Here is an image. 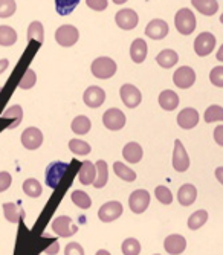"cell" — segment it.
<instances>
[{
    "instance_id": "34",
    "label": "cell",
    "mask_w": 223,
    "mask_h": 255,
    "mask_svg": "<svg viewBox=\"0 0 223 255\" xmlns=\"http://www.w3.org/2000/svg\"><path fill=\"white\" fill-rule=\"evenodd\" d=\"M204 118H205V123H208V124L223 121V107H222V106H217V104L210 106V107L205 110Z\"/></svg>"
},
{
    "instance_id": "53",
    "label": "cell",
    "mask_w": 223,
    "mask_h": 255,
    "mask_svg": "<svg viewBox=\"0 0 223 255\" xmlns=\"http://www.w3.org/2000/svg\"><path fill=\"white\" fill-rule=\"evenodd\" d=\"M112 2L116 3V5H124V3L127 2V0H112Z\"/></svg>"
},
{
    "instance_id": "55",
    "label": "cell",
    "mask_w": 223,
    "mask_h": 255,
    "mask_svg": "<svg viewBox=\"0 0 223 255\" xmlns=\"http://www.w3.org/2000/svg\"><path fill=\"white\" fill-rule=\"evenodd\" d=\"M154 255H161V254H154Z\"/></svg>"
},
{
    "instance_id": "48",
    "label": "cell",
    "mask_w": 223,
    "mask_h": 255,
    "mask_svg": "<svg viewBox=\"0 0 223 255\" xmlns=\"http://www.w3.org/2000/svg\"><path fill=\"white\" fill-rule=\"evenodd\" d=\"M58 251H60V245H58V243H55V242H52L49 248L44 249V254H48V255H57V254H58Z\"/></svg>"
},
{
    "instance_id": "1",
    "label": "cell",
    "mask_w": 223,
    "mask_h": 255,
    "mask_svg": "<svg viewBox=\"0 0 223 255\" xmlns=\"http://www.w3.org/2000/svg\"><path fill=\"white\" fill-rule=\"evenodd\" d=\"M174 26L177 29V32L182 35H190L194 32L197 23H196V17L194 12L188 8H182L176 12L174 15Z\"/></svg>"
},
{
    "instance_id": "19",
    "label": "cell",
    "mask_w": 223,
    "mask_h": 255,
    "mask_svg": "<svg viewBox=\"0 0 223 255\" xmlns=\"http://www.w3.org/2000/svg\"><path fill=\"white\" fill-rule=\"evenodd\" d=\"M147 54H148V46H147L145 40L136 38L135 41L131 43V46H130V57H131L133 63L141 64L147 58Z\"/></svg>"
},
{
    "instance_id": "37",
    "label": "cell",
    "mask_w": 223,
    "mask_h": 255,
    "mask_svg": "<svg viewBox=\"0 0 223 255\" xmlns=\"http://www.w3.org/2000/svg\"><path fill=\"white\" fill-rule=\"evenodd\" d=\"M71 199H72V202H74L78 208H81V210H89V208L92 206L91 197H89V194L84 193V191L75 190V191L71 194Z\"/></svg>"
},
{
    "instance_id": "17",
    "label": "cell",
    "mask_w": 223,
    "mask_h": 255,
    "mask_svg": "<svg viewBox=\"0 0 223 255\" xmlns=\"http://www.w3.org/2000/svg\"><path fill=\"white\" fill-rule=\"evenodd\" d=\"M177 124L184 130H191L199 124V112L193 107H187L177 115Z\"/></svg>"
},
{
    "instance_id": "35",
    "label": "cell",
    "mask_w": 223,
    "mask_h": 255,
    "mask_svg": "<svg viewBox=\"0 0 223 255\" xmlns=\"http://www.w3.org/2000/svg\"><path fill=\"white\" fill-rule=\"evenodd\" d=\"M113 170H115V174L125 182H135V179H136V173L133 170H130L127 165L121 164V162H115Z\"/></svg>"
},
{
    "instance_id": "29",
    "label": "cell",
    "mask_w": 223,
    "mask_h": 255,
    "mask_svg": "<svg viewBox=\"0 0 223 255\" xmlns=\"http://www.w3.org/2000/svg\"><path fill=\"white\" fill-rule=\"evenodd\" d=\"M34 40L37 43L44 41V28H43V23L38 20L32 21L28 28V41H34Z\"/></svg>"
},
{
    "instance_id": "28",
    "label": "cell",
    "mask_w": 223,
    "mask_h": 255,
    "mask_svg": "<svg viewBox=\"0 0 223 255\" xmlns=\"http://www.w3.org/2000/svg\"><path fill=\"white\" fill-rule=\"evenodd\" d=\"M91 127H92L91 120H89L87 117H84V115L77 117L71 124V128L75 134H86V133L91 131Z\"/></svg>"
},
{
    "instance_id": "23",
    "label": "cell",
    "mask_w": 223,
    "mask_h": 255,
    "mask_svg": "<svg viewBox=\"0 0 223 255\" xmlns=\"http://www.w3.org/2000/svg\"><path fill=\"white\" fill-rule=\"evenodd\" d=\"M159 106L167 110V112H173L174 109H177L179 106V95L173 90H164L159 95Z\"/></svg>"
},
{
    "instance_id": "47",
    "label": "cell",
    "mask_w": 223,
    "mask_h": 255,
    "mask_svg": "<svg viewBox=\"0 0 223 255\" xmlns=\"http://www.w3.org/2000/svg\"><path fill=\"white\" fill-rule=\"evenodd\" d=\"M214 141L220 147H223V124H220L214 128Z\"/></svg>"
},
{
    "instance_id": "14",
    "label": "cell",
    "mask_w": 223,
    "mask_h": 255,
    "mask_svg": "<svg viewBox=\"0 0 223 255\" xmlns=\"http://www.w3.org/2000/svg\"><path fill=\"white\" fill-rule=\"evenodd\" d=\"M173 81L179 89H190L196 81V72L190 66H182L174 72Z\"/></svg>"
},
{
    "instance_id": "9",
    "label": "cell",
    "mask_w": 223,
    "mask_h": 255,
    "mask_svg": "<svg viewBox=\"0 0 223 255\" xmlns=\"http://www.w3.org/2000/svg\"><path fill=\"white\" fill-rule=\"evenodd\" d=\"M103 123L106 128L112 131H118L125 126V115L119 109H109L103 115Z\"/></svg>"
},
{
    "instance_id": "12",
    "label": "cell",
    "mask_w": 223,
    "mask_h": 255,
    "mask_svg": "<svg viewBox=\"0 0 223 255\" xmlns=\"http://www.w3.org/2000/svg\"><path fill=\"white\" fill-rule=\"evenodd\" d=\"M122 211H124V208H122V205H121L119 202H116V200H113V202H107V203H104V205L100 208L98 217H100L101 222L109 223V222H113V220L119 219L121 214H122Z\"/></svg>"
},
{
    "instance_id": "56",
    "label": "cell",
    "mask_w": 223,
    "mask_h": 255,
    "mask_svg": "<svg viewBox=\"0 0 223 255\" xmlns=\"http://www.w3.org/2000/svg\"><path fill=\"white\" fill-rule=\"evenodd\" d=\"M0 92H2V87H0Z\"/></svg>"
},
{
    "instance_id": "51",
    "label": "cell",
    "mask_w": 223,
    "mask_h": 255,
    "mask_svg": "<svg viewBox=\"0 0 223 255\" xmlns=\"http://www.w3.org/2000/svg\"><path fill=\"white\" fill-rule=\"evenodd\" d=\"M216 58H217L219 61H222V63H223V44L219 48V51H217V54H216Z\"/></svg>"
},
{
    "instance_id": "46",
    "label": "cell",
    "mask_w": 223,
    "mask_h": 255,
    "mask_svg": "<svg viewBox=\"0 0 223 255\" xmlns=\"http://www.w3.org/2000/svg\"><path fill=\"white\" fill-rule=\"evenodd\" d=\"M12 183V177L8 171H2L0 173V193L6 191Z\"/></svg>"
},
{
    "instance_id": "31",
    "label": "cell",
    "mask_w": 223,
    "mask_h": 255,
    "mask_svg": "<svg viewBox=\"0 0 223 255\" xmlns=\"http://www.w3.org/2000/svg\"><path fill=\"white\" fill-rule=\"evenodd\" d=\"M2 118H14V124H11L8 128H15L20 126L21 120H23V109L20 106H11L9 109H6L3 113H2Z\"/></svg>"
},
{
    "instance_id": "8",
    "label": "cell",
    "mask_w": 223,
    "mask_h": 255,
    "mask_svg": "<svg viewBox=\"0 0 223 255\" xmlns=\"http://www.w3.org/2000/svg\"><path fill=\"white\" fill-rule=\"evenodd\" d=\"M173 167H174L176 171H179V173L187 171L188 167H190V157H188V153H187L185 147L181 142V139H176V141H174Z\"/></svg>"
},
{
    "instance_id": "15",
    "label": "cell",
    "mask_w": 223,
    "mask_h": 255,
    "mask_svg": "<svg viewBox=\"0 0 223 255\" xmlns=\"http://www.w3.org/2000/svg\"><path fill=\"white\" fill-rule=\"evenodd\" d=\"M145 35L151 40L165 38L168 35V23L162 18H153L145 28Z\"/></svg>"
},
{
    "instance_id": "20",
    "label": "cell",
    "mask_w": 223,
    "mask_h": 255,
    "mask_svg": "<svg viewBox=\"0 0 223 255\" xmlns=\"http://www.w3.org/2000/svg\"><path fill=\"white\" fill-rule=\"evenodd\" d=\"M197 199V188L191 183H185L177 191V200L182 206H191Z\"/></svg>"
},
{
    "instance_id": "39",
    "label": "cell",
    "mask_w": 223,
    "mask_h": 255,
    "mask_svg": "<svg viewBox=\"0 0 223 255\" xmlns=\"http://www.w3.org/2000/svg\"><path fill=\"white\" fill-rule=\"evenodd\" d=\"M141 243L136 239H125L122 243V254L124 255H139Z\"/></svg>"
},
{
    "instance_id": "10",
    "label": "cell",
    "mask_w": 223,
    "mask_h": 255,
    "mask_svg": "<svg viewBox=\"0 0 223 255\" xmlns=\"http://www.w3.org/2000/svg\"><path fill=\"white\" fill-rule=\"evenodd\" d=\"M119 95L122 103L128 107V109H135L141 104L142 101V95L138 87H135L133 84H122L121 90H119Z\"/></svg>"
},
{
    "instance_id": "50",
    "label": "cell",
    "mask_w": 223,
    "mask_h": 255,
    "mask_svg": "<svg viewBox=\"0 0 223 255\" xmlns=\"http://www.w3.org/2000/svg\"><path fill=\"white\" fill-rule=\"evenodd\" d=\"M216 179L223 185V167H219V168H216Z\"/></svg>"
},
{
    "instance_id": "27",
    "label": "cell",
    "mask_w": 223,
    "mask_h": 255,
    "mask_svg": "<svg viewBox=\"0 0 223 255\" xmlns=\"http://www.w3.org/2000/svg\"><path fill=\"white\" fill-rule=\"evenodd\" d=\"M95 168H97V177L94 182V187L95 188H104L106 183L109 182V170H107L106 160H98Z\"/></svg>"
},
{
    "instance_id": "26",
    "label": "cell",
    "mask_w": 223,
    "mask_h": 255,
    "mask_svg": "<svg viewBox=\"0 0 223 255\" xmlns=\"http://www.w3.org/2000/svg\"><path fill=\"white\" fill-rule=\"evenodd\" d=\"M3 213H5L6 220L11 222V223H14V225H17L21 219L25 217V211L21 210V208H20L18 205L9 203V202L3 205Z\"/></svg>"
},
{
    "instance_id": "11",
    "label": "cell",
    "mask_w": 223,
    "mask_h": 255,
    "mask_svg": "<svg viewBox=\"0 0 223 255\" xmlns=\"http://www.w3.org/2000/svg\"><path fill=\"white\" fill-rule=\"evenodd\" d=\"M115 21L116 25L124 29V31H131L138 26V21H139V17L136 14V11H133L130 8H125V9H121L116 12L115 15Z\"/></svg>"
},
{
    "instance_id": "25",
    "label": "cell",
    "mask_w": 223,
    "mask_h": 255,
    "mask_svg": "<svg viewBox=\"0 0 223 255\" xmlns=\"http://www.w3.org/2000/svg\"><path fill=\"white\" fill-rule=\"evenodd\" d=\"M156 61H158V64L164 69H170L173 66H176V63L179 61V55H177L176 51L173 49H164L162 52L158 54V57H156Z\"/></svg>"
},
{
    "instance_id": "38",
    "label": "cell",
    "mask_w": 223,
    "mask_h": 255,
    "mask_svg": "<svg viewBox=\"0 0 223 255\" xmlns=\"http://www.w3.org/2000/svg\"><path fill=\"white\" fill-rule=\"evenodd\" d=\"M69 150L78 156H84V154H89L91 153V145H89L87 142L81 141V139H72V141H69Z\"/></svg>"
},
{
    "instance_id": "21",
    "label": "cell",
    "mask_w": 223,
    "mask_h": 255,
    "mask_svg": "<svg viewBox=\"0 0 223 255\" xmlns=\"http://www.w3.org/2000/svg\"><path fill=\"white\" fill-rule=\"evenodd\" d=\"M97 177V168L91 160H84L78 171V180L83 185H94Z\"/></svg>"
},
{
    "instance_id": "24",
    "label": "cell",
    "mask_w": 223,
    "mask_h": 255,
    "mask_svg": "<svg viewBox=\"0 0 223 255\" xmlns=\"http://www.w3.org/2000/svg\"><path fill=\"white\" fill-rule=\"evenodd\" d=\"M191 5L204 15H214L219 11V3L217 0H191Z\"/></svg>"
},
{
    "instance_id": "33",
    "label": "cell",
    "mask_w": 223,
    "mask_h": 255,
    "mask_svg": "<svg viewBox=\"0 0 223 255\" xmlns=\"http://www.w3.org/2000/svg\"><path fill=\"white\" fill-rule=\"evenodd\" d=\"M80 0H55V9L60 15H69L78 6Z\"/></svg>"
},
{
    "instance_id": "52",
    "label": "cell",
    "mask_w": 223,
    "mask_h": 255,
    "mask_svg": "<svg viewBox=\"0 0 223 255\" xmlns=\"http://www.w3.org/2000/svg\"><path fill=\"white\" fill-rule=\"evenodd\" d=\"M97 255H112L109 251H106V249H100L98 252H97Z\"/></svg>"
},
{
    "instance_id": "49",
    "label": "cell",
    "mask_w": 223,
    "mask_h": 255,
    "mask_svg": "<svg viewBox=\"0 0 223 255\" xmlns=\"http://www.w3.org/2000/svg\"><path fill=\"white\" fill-rule=\"evenodd\" d=\"M8 66H9V61L6 60V58H3V60H0V75H2L6 69H8Z\"/></svg>"
},
{
    "instance_id": "32",
    "label": "cell",
    "mask_w": 223,
    "mask_h": 255,
    "mask_svg": "<svg viewBox=\"0 0 223 255\" xmlns=\"http://www.w3.org/2000/svg\"><path fill=\"white\" fill-rule=\"evenodd\" d=\"M207 220H208V213L205 210H199V211H196L194 214L190 216V219H188V228L191 231H196L199 228H202L207 223Z\"/></svg>"
},
{
    "instance_id": "4",
    "label": "cell",
    "mask_w": 223,
    "mask_h": 255,
    "mask_svg": "<svg viewBox=\"0 0 223 255\" xmlns=\"http://www.w3.org/2000/svg\"><path fill=\"white\" fill-rule=\"evenodd\" d=\"M80 38V32L72 25H63L55 31V41L63 48H71Z\"/></svg>"
},
{
    "instance_id": "3",
    "label": "cell",
    "mask_w": 223,
    "mask_h": 255,
    "mask_svg": "<svg viewBox=\"0 0 223 255\" xmlns=\"http://www.w3.org/2000/svg\"><path fill=\"white\" fill-rule=\"evenodd\" d=\"M68 168H69V164H66V162H61V160L52 162V164L48 165L44 179H46V185L51 190H57L60 187V182L64 177Z\"/></svg>"
},
{
    "instance_id": "18",
    "label": "cell",
    "mask_w": 223,
    "mask_h": 255,
    "mask_svg": "<svg viewBox=\"0 0 223 255\" xmlns=\"http://www.w3.org/2000/svg\"><path fill=\"white\" fill-rule=\"evenodd\" d=\"M164 248L170 255H181L187 249V240L181 234H171L165 239Z\"/></svg>"
},
{
    "instance_id": "42",
    "label": "cell",
    "mask_w": 223,
    "mask_h": 255,
    "mask_svg": "<svg viewBox=\"0 0 223 255\" xmlns=\"http://www.w3.org/2000/svg\"><path fill=\"white\" fill-rule=\"evenodd\" d=\"M154 196H156V199H158L162 205H170V203L173 202V194H171V191H170L167 187H164V185H159V187H156Z\"/></svg>"
},
{
    "instance_id": "5",
    "label": "cell",
    "mask_w": 223,
    "mask_h": 255,
    "mask_svg": "<svg viewBox=\"0 0 223 255\" xmlns=\"http://www.w3.org/2000/svg\"><path fill=\"white\" fill-rule=\"evenodd\" d=\"M51 228L57 236H60L63 239L72 237L78 231L77 226L72 223V219L68 216H58L57 219H54V222L51 223Z\"/></svg>"
},
{
    "instance_id": "22",
    "label": "cell",
    "mask_w": 223,
    "mask_h": 255,
    "mask_svg": "<svg viewBox=\"0 0 223 255\" xmlns=\"http://www.w3.org/2000/svg\"><path fill=\"white\" fill-rule=\"evenodd\" d=\"M142 147L138 144V142H128L124 150H122V156L127 162H130V164H138V162H141L142 159Z\"/></svg>"
},
{
    "instance_id": "36",
    "label": "cell",
    "mask_w": 223,
    "mask_h": 255,
    "mask_svg": "<svg viewBox=\"0 0 223 255\" xmlns=\"http://www.w3.org/2000/svg\"><path fill=\"white\" fill-rule=\"evenodd\" d=\"M23 191L29 197L35 199V197H40L41 196L43 188H41V185H40V182L37 179H26L23 182Z\"/></svg>"
},
{
    "instance_id": "54",
    "label": "cell",
    "mask_w": 223,
    "mask_h": 255,
    "mask_svg": "<svg viewBox=\"0 0 223 255\" xmlns=\"http://www.w3.org/2000/svg\"><path fill=\"white\" fill-rule=\"evenodd\" d=\"M220 23H223V14L220 15Z\"/></svg>"
},
{
    "instance_id": "45",
    "label": "cell",
    "mask_w": 223,
    "mask_h": 255,
    "mask_svg": "<svg viewBox=\"0 0 223 255\" xmlns=\"http://www.w3.org/2000/svg\"><path fill=\"white\" fill-rule=\"evenodd\" d=\"M64 255H86L80 243H69L64 248Z\"/></svg>"
},
{
    "instance_id": "44",
    "label": "cell",
    "mask_w": 223,
    "mask_h": 255,
    "mask_svg": "<svg viewBox=\"0 0 223 255\" xmlns=\"http://www.w3.org/2000/svg\"><path fill=\"white\" fill-rule=\"evenodd\" d=\"M86 5L91 9H94V11L101 12V11H104L107 8L109 2H107V0H86Z\"/></svg>"
},
{
    "instance_id": "41",
    "label": "cell",
    "mask_w": 223,
    "mask_h": 255,
    "mask_svg": "<svg viewBox=\"0 0 223 255\" xmlns=\"http://www.w3.org/2000/svg\"><path fill=\"white\" fill-rule=\"evenodd\" d=\"M15 9V0H0V18H8L14 15Z\"/></svg>"
},
{
    "instance_id": "6",
    "label": "cell",
    "mask_w": 223,
    "mask_h": 255,
    "mask_svg": "<svg viewBox=\"0 0 223 255\" xmlns=\"http://www.w3.org/2000/svg\"><path fill=\"white\" fill-rule=\"evenodd\" d=\"M216 48V37L211 32H202L199 34L194 40V52L199 57L210 55Z\"/></svg>"
},
{
    "instance_id": "30",
    "label": "cell",
    "mask_w": 223,
    "mask_h": 255,
    "mask_svg": "<svg viewBox=\"0 0 223 255\" xmlns=\"http://www.w3.org/2000/svg\"><path fill=\"white\" fill-rule=\"evenodd\" d=\"M15 41H17L15 29H12L11 26H6V25L0 26V46L8 48V46H12Z\"/></svg>"
},
{
    "instance_id": "2",
    "label": "cell",
    "mask_w": 223,
    "mask_h": 255,
    "mask_svg": "<svg viewBox=\"0 0 223 255\" xmlns=\"http://www.w3.org/2000/svg\"><path fill=\"white\" fill-rule=\"evenodd\" d=\"M116 63L112 60L110 57H98L97 60L92 61L91 71L94 74V77L100 78V80H109L116 74Z\"/></svg>"
},
{
    "instance_id": "13",
    "label": "cell",
    "mask_w": 223,
    "mask_h": 255,
    "mask_svg": "<svg viewBox=\"0 0 223 255\" xmlns=\"http://www.w3.org/2000/svg\"><path fill=\"white\" fill-rule=\"evenodd\" d=\"M83 101L87 107L98 109L106 101V92L98 86H91V87L86 89L84 95H83Z\"/></svg>"
},
{
    "instance_id": "43",
    "label": "cell",
    "mask_w": 223,
    "mask_h": 255,
    "mask_svg": "<svg viewBox=\"0 0 223 255\" xmlns=\"http://www.w3.org/2000/svg\"><path fill=\"white\" fill-rule=\"evenodd\" d=\"M210 80L216 87H223V66H216L210 72Z\"/></svg>"
},
{
    "instance_id": "40",
    "label": "cell",
    "mask_w": 223,
    "mask_h": 255,
    "mask_svg": "<svg viewBox=\"0 0 223 255\" xmlns=\"http://www.w3.org/2000/svg\"><path fill=\"white\" fill-rule=\"evenodd\" d=\"M37 83V75L35 72L32 71V69H28V71L25 72V75L21 77V80L18 81V87L23 89V90H29L35 86Z\"/></svg>"
},
{
    "instance_id": "16",
    "label": "cell",
    "mask_w": 223,
    "mask_h": 255,
    "mask_svg": "<svg viewBox=\"0 0 223 255\" xmlns=\"http://www.w3.org/2000/svg\"><path fill=\"white\" fill-rule=\"evenodd\" d=\"M21 144L26 150H37L43 144V133L35 127H28L21 133Z\"/></svg>"
},
{
    "instance_id": "7",
    "label": "cell",
    "mask_w": 223,
    "mask_h": 255,
    "mask_svg": "<svg viewBox=\"0 0 223 255\" xmlns=\"http://www.w3.org/2000/svg\"><path fill=\"white\" fill-rule=\"evenodd\" d=\"M150 205V194L147 190H136L133 191L128 197V206L131 213L142 214Z\"/></svg>"
}]
</instances>
